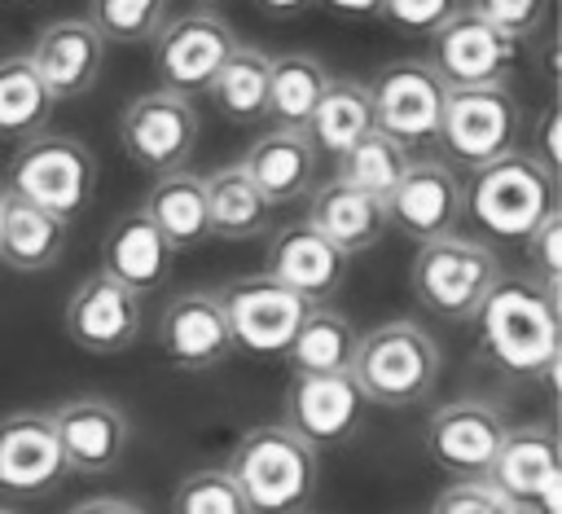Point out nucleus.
Instances as JSON below:
<instances>
[{
	"label": "nucleus",
	"mask_w": 562,
	"mask_h": 514,
	"mask_svg": "<svg viewBox=\"0 0 562 514\" xmlns=\"http://www.w3.org/2000/svg\"><path fill=\"white\" fill-rule=\"evenodd\" d=\"M483 356L514 378H549L562 356L558 294L536 281H496L474 312Z\"/></svg>",
	"instance_id": "f257e3e1"
},
{
	"label": "nucleus",
	"mask_w": 562,
	"mask_h": 514,
	"mask_svg": "<svg viewBox=\"0 0 562 514\" xmlns=\"http://www.w3.org/2000/svg\"><path fill=\"white\" fill-rule=\"evenodd\" d=\"M224 470L250 514H303L321 483V452L285 422H263L233 444Z\"/></svg>",
	"instance_id": "f03ea898"
},
{
	"label": "nucleus",
	"mask_w": 562,
	"mask_h": 514,
	"mask_svg": "<svg viewBox=\"0 0 562 514\" xmlns=\"http://www.w3.org/2000/svg\"><path fill=\"white\" fill-rule=\"evenodd\" d=\"M369 404L408 409L422 404L439 382V343L408 316L382 321L356 338V356L347 365Z\"/></svg>",
	"instance_id": "7ed1b4c3"
},
{
	"label": "nucleus",
	"mask_w": 562,
	"mask_h": 514,
	"mask_svg": "<svg viewBox=\"0 0 562 514\" xmlns=\"http://www.w3.org/2000/svg\"><path fill=\"white\" fill-rule=\"evenodd\" d=\"M465 211L483 233L522 242L558 211V176L527 149H509L487 167H474V180L465 185Z\"/></svg>",
	"instance_id": "20e7f679"
},
{
	"label": "nucleus",
	"mask_w": 562,
	"mask_h": 514,
	"mask_svg": "<svg viewBox=\"0 0 562 514\" xmlns=\"http://www.w3.org/2000/svg\"><path fill=\"white\" fill-rule=\"evenodd\" d=\"M501 277H505L501 255L487 242L465 233L417 242V255L408 268L417 303L439 321H474V312L483 308V299L496 290Z\"/></svg>",
	"instance_id": "39448f33"
},
{
	"label": "nucleus",
	"mask_w": 562,
	"mask_h": 514,
	"mask_svg": "<svg viewBox=\"0 0 562 514\" xmlns=\"http://www.w3.org/2000/svg\"><path fill=\"white\" fill-rule=\"evenodd\" d=\"M9 193L53 211L57 220H79L97 193V158L83 141L61 132L26 136L9 163Z\"/></svg>",
	"instance_id": "423d86ee"
},
{
	"label": "nucleus",
	"mask_w": 562,
	"mask_h": 514,
	"mask_svg": "<svg viewBox=\"0 0 562 514\" xmlns=\"http://www.w3.org/2000/svg\"><path fill=\"white\" fill-rule=\"evenodd\" d=\"M461 167H487L492 158L518 149L522 141V105L505 83L479 88H448L439 136H435Z\"/></svg>",
	"instance_id": "0eeeda50"
},
{
	"label": "nucleus",
	"mask_w": 562,
	"mask_h": 514,
	"mask_svg": "<svg viewBox=\"0 0 562 514\" xmlns=\"http://www.w3.org/2000/svg\"><path fill=\"white\" fill-rule=\"evenodd\" d=\"M149 44H154L158 88L198 97L211 88V79L220 75V66L241 40L215 9H184V13H171Z\"/></svg>",
	"instance_id": "6e6552de"
},
{
	"label": "nucleus",
	"mask_w": 562,
	"mask_h": 514,
	"mask_svg": "<svg viewBox=\"0 0 562 514\" xmlns=\"http://www.w3.org/2000/svg\"><path fill=\"white\" fill-rule=\"evenodd\" d=\"M198 105L193 97L167 92V88H149L140 97H132L119 114V145L132 158V167L162 176L189 163L193 145H198Z\"/></svg>",
	"instance_id": "1a4fd4ad"
},
{
	"label": "nucleus",
	"mask_w": 562,
	"mask_h": 514,
	"mask_svg": "<svg viewBox=\"0 0 562 514\" xmlns=\"http://www.w3.org/2000/svg\"><path fill=\"white\" fill-rule=\"evenodd\" d=\"M369 101H373V127L378 132L395 136L408 149H422L439 136L448 83L439 79V70L430 62L404 57V62H391L373 75Z\"/></svg>",
	"instance_id": "9d476101"
},
{
	"label": "nucleus",
	"mask_w": 562,
	"mask_h": 514,
	"mask_svg": "<svg viewBox=\"0 0 562 514\" xmlns=\"http://www.w3.org/2000/svg\"><path fill=\"white\" fill-rule=\"evenodd\" d=\"M479 479L501 501H531L540 514H562V452L553 426H509Z\"/></svg>",
	"instance_id": "9b49d317"
},
{
	"label": "nucleus",
	"mask_w": 562,
	"mask_h": 514,
	"mask_svg": "<svg viewBox=\"0 0 562 514\" xmlns=\"http://www.w3.org/2000/svg\"><path fill=\"white\" fill-rule=\"evenodd\" d=\"M233 347L250 351V356H285L294 329L303 325V316L312 312L307 299H299L294 290L277 286L272 277H237L228 286L215 290Z\"/></svg>",
	"instance_id": "f8f14e48"
},
{
	"label": "nucleus",
	"mask_w": 562,
	"mask_h": 514,
	"mask_svg": "<svg viewBox=\"0 0 562 514\" xmlns=\"http://www.w3.org/2000/svg\"><path fill=\"white\" fill-rule=\"evenodd\" d=\"M518 40L470 13L465 4L430 35V66L448 88H479V83H505L518 66Z\"/></svg>",
	"instance_id": "ddd939ff"
},
{
	"label": "nucleus",
	"mask_w": 562,
	"mask_h": 514,
	"mask_svg": "<svg viewBox=\"0 0 562 514\" xmlns=\"http://www.w3.org/2000/svg\"><path fill=\"white\" fill-rule=\"evenodd\" d=\"M145 303L136 290L114 281L110 272L83 277L66 299V334L75 347L92 356H119L140 338Z\"/></svg>",
	"instance_id": "4468645a"
},
{
	"label": "nucleus",
	"mask_w": 562,
	"mask_h": 514,
	"mask_svg": "<svg viewBox=\"0 0 562 514\" xmlns=\"http://www.w3.org/2000/svg\"><path fill=\"white\" fill-rule=\"evenodd\" d=\"M386 206V224L400 228L413 242H430L443 233H457L461 215H465V185L457 180V171L439 158H413L408 171L400 176V185L382 198Z\"/></svg>",
	"instance_id": "2eb2a0df"
},
{
	"label": "nucleus",
	"mask_w": 562,
	"mask_h": 514,
	"mask_svg": "<svg viewBox=\"0 0 562 514\" xmlns=\"http://www.w3.org/2000/svg\"><path fill=\"white\" fill-rule=\"evenodd\" d=\"M364 391L347 369L338 373H294L285 387V426L307 439L316 452L329 444H342L364 422Z\"/></svg>",
	"instance_id": "dca6fc26"
},
{
	"label": "nucleus",
	"mask_w": 562,
	"mask_h": 514,
	"mask_svg": "<svg viewBox=\"0 0 562 514\" xmlns=\"http://www.w3.org/2000/svg\"><path fill=\"white\" fill-rule=\"evenodd\" d=\"M66 457L48 413L0 417V501H40L66 479Z\"/></svg>",
	"instance_id": "f3484780"
},
{
	"label": "nucleus",
	"mask_w": 562,
	"mask_h": 514,
	"mask_svg": "<svg viewBox=\"0 0 562 514\" xmlns=\"http://www.w3.org/2000/svg\"><path fill=\"white\" fill-rule=\"evenodd\" d=\"M48 417H53V431H57V444H61L70 474H110L127 457L132 422L114 400L75 395L66 404H57Z\"/></svg>",
	"instance_id": "a211bd4d"
},
{
	"label": "nucleus",
	"mask_w": 562,
	"mask_h": 514,
	"mask_svg": "<svg viewBox=\"0 0 562 514\" xmlns=\"http://www.w3.org/2000/svg\"><path fill=\"white\" fill-rule=\"evenodd\" d=\"M509 422L487 400H448L426 422V457L452 479H479L501 448Z\"/></svg>",
	"instance_id": "6ab92c4d"
},
{
	"label": "nucleus",
	"mask_w": 562,
	"mask_h": 514,
	"mask_svg": "<svg viewBox=\"0 0 562 514\" xmlns=\"http://www.w3.org/2000/svg\"><path fill=\"white\" fill-rule=\"evenodd\" d=\"M154 338H158L162 356L176 369H189V373L220 369L233 356V334H228V321H224V308H220L215 290L171 294L167 308L158 312Z\"/></svg>",
	"instance_id": "aec40b11"
},
{
	"label": "nucleus",
	"mask_w": 562,
	"mask_h": 514,
	"mask_svg": "<svg viewBox=\"0 0 562 514\" xmlns=\"http://www.w3.org/2000/svg\"><path fill=\"white\" fill-rule=\"evenodd\" d=\"M351 255H342L325 233H316L307 220L281 224L268 233V255H263V277L277 286L294 290L307 303H325L329 294L342 290Z\"/></svg>",
	"instance_id": "412c9836"
},
{
	"label": "nucleus",
	"mask_w": 562,
	"mask_h": 514,
	"mask_svg": "<svg viewBox=\"0 0 562 514\" xmlns=\"http://www.w3.org/2000/svg\"><path fill=\"white\" fill-rule=\"evenodd\" d=\"M105 40L92 31L88 18H57L48 22L31 44V66L53 92V101H79L88 97L105 75Z\"/></svg>",
	"instance_id": "4be33fe9"
},
{
	"label": "nucleus",
	"mask_w": 562,
	"mask_h": 514,
	"mask_svg": "<svg viewBox=\"0 0 562 514\" xmlns=\"http://www.w3.org/2000/svg\"><path fill=\"white\" fill-rule=\"evenodd\" d=\"M171 264H176V250L167 246V237L149 224V215L140 206L114 215V224L101 237V272H110L140 299L167 286Z\"/></svg>",
	"instance_id": "5701e85b"
},
{
	"label": "nucleus",
	"mask_w": 562,
	"mask_h": 514,
	"mask_svg": "<svg viewBox=\"0 0 562 514\" xmlns=\"http://www.w3.org/2000/svg\"><path fill=\"white\" fill-rule=\"evenodd\" d=\"M70 224L53 211L0 189V264L9 272H48L61 264Z\"/></svg>",
	"instance_id": "b1692460"
},
{
	"label": "nucleus",
	"mask_w": 562,
	"mask_h": 514,
	"mask_svg": "<svg viewBox=\"0 0 562 514\" xmlns=\"http://www.w3.org/2000/svg\"><path fill=\"white\" fill-rule=\"evenodd\" d=\"M307 224L325 233L342 255H364L386 237V206L373 193H360L351 185L325 180L307 193Z\"/></svg>",
	"instance_id": "393cba45"
},
{
	"label": "nucleus",
	"mask_w": 562,
	"mask_h": 514,
	"mask_svg": "<svg viewBox=\"0 0 562 514\" xmlns=\"http://www.w3.org/2000/svg\"><path fill=\"white\" fill-rule=\"evenodd\" d=\"M316 158L321 154L312 149V141L303 132L272 127V132H263L246 149L241 167H246V176L255 180V189L272 206H285V202H299V198L312 193V185H316Z\"/></svg>",
	"instance_id": "a878e982"
},
{
	"label": "nucleus",
	"mask_w": 562,
	"mask_h": 514,
	"mask_svg": "<svg viewBox=\"0 0 562 514\" xmlns=\"http://www.w3.org/2000/svg\"><path fill=\"white\" fill-rule=\"evenodd\" d=\"M140 211L149 215V224L167 237L171 250H193L211 237V215H206V180L189 167L162 171L154 176Z\"/></svg>",
	"instance_id": "bb28decb"
},
{
	"label": "nucleus",
	"mask_w": 562,
	"mask_h": 514,
	"mask_svg": "<svg viewBox=\"0 0 562 514\" xmlns=\"http://www.w3.org/2000/svg\"><path fill=\"white\" fill-rule=\"evenodd\" d=\"M364 132H373V101H369V83L364 79H347V75H329L321 101L312 105L303 136L312 141L316 154L338 158L347 145H356Z\"/></svg>",
	"instance_id": "cd10ccee"
},
{
	"label": "nucleus",
	"mask_w": 562,
	"mask_h": 514,
	"mask_svg": "<svg viewBox=\"0 0 562 514\" xmlns=\"http://www.w3.org/2000/svg\"><path fill=\"white\" fill-rule=\"evenodd\" d=\"M206 180V215H211V237L224 242H246V237H263L272 228V202L255 189V180L246 176L241 163H228Z\"/></svg>",
	"instance_id": "c85d7f7f"
},
{
	"label": "nucleus",
	"mask_w": 562,
	"mask_h": 514,
	"mask_svg": "<svg viewBox=\"0 0 562 514\" xmlns=\"http://www.w3.org/2000/svg\"><path fill=\"white\" fill-rule=\"evenodd\" d=\"M356 338L360 334H356V325L342 312H334L325 303H312V312L294 329V338H290V347H285L281 360L294 373H338V369L351 365Z\"/></svg>",
	"instance_id": "c756f323"
},
{
	"label": "nucleus",
	"mask_w": 562,
	"mask_h": 514,
	"mask_svg": "<svg viewBox=\"0 0 562 514\" xmlns=\"http://www.w3.org/2000/svg\"><path fill=\"white\" fill-rule=\"evenodd\" d=\"M268 66L272 57L255 44H237L228 53V62L220 66V75L211 79V105L228 119V123H259L268 119Z\"/></svg>",
	"instance_id": "7c9ffc66"
},
{
	"label": "nucleus",
	"mask_w": 562,
	"mask_h": 514,
	"mask_svg": "<svg viewBox=\"0 0 562 514\" xmlns=\"http://www.w3.org/2000/svg\"><path fill=\"white\" fill-rule=\"evenodd\" d=\"M53 92L35 75L26 53L0 57V141H26L40 136L53 119Z\"/></svg>",
	"instance_id": "2f4dec72"
},
{
	"label": "nucleus",
	"mask_w": 562,
	"mask_h": 514,
	"mask_svg": "<svg viewBox=\"0 0 562 514\" xmlns=\"http://www.w3.org/2000/svg\"><path fill=\"white\" fill-rule=\"evenodd\" d=\"M329 83V70L321 57L312 53H281L272 57L268 66V119L277 127H290V132H303L312 105L321 101Z\"/></svg>",
	"instance_id": "473e14b6"
},
{
	"label": "nucleus",
	"mask_w": 562,
	"mask_h": 514,
	"mask_svg": "<svg viewBox=\"0 0 562 514\" xmlns=\"http://www.w3.org/2000/svg\"><path fill=\"white\" fill-rule=\"evenodd\" d=\"M417 154L408 149V145H400L395 136H386V132H364L356 145H347L334 163V180L338 185H351V189H360V193H373V198H386L395 185H400V176L408 171V163H413Z\"/></svg>",
	"instance_id": "72a5a7b5"
},
{
	"label": "nucleus",
	"mask_w": 562,
	"mask_h": 514,
	"mask_svg": "<svg viewBox=\"0 0 562 514\" xmlns=\"http://www.w3.org/2000/svg\"><path fill=\"white\" fill-rule=\"evenodd\" d=\"M171 18V0H88V22L105 44H149Z\"/></svg>",
	"instance_id": "f704fd0d"
},
{
	"label": "nucleus",
	"mask_w": 562,
	"mask_h": 514,
	"mask_svg": "<svg viewBox=\"0 0 562 514\" xmlns=\"http://www.w3.org/2000/svg\"><path fill=\"white\" fill-rule=\"evenodd\" d=\"M171 514H250V505L241 501V492L224 466H206V470H193L180 479V488L171 496Z\"/></svg>",
	"instance_id": "c9c22d12"
},
{
	"label": "nucleus",
	"mask_w": 562,
	"mask_h": 514,
	"mask_svg": "<svg viewBox=\"0 0 562 514\" xmlns=\"http://www.w3.org/2000/svg\"><path fill=\"white\" fill-rule=\"evenodd\" d=\"M549 4L553 0H470L465 9L479 13L483 22H492L496 31H505L509 40H536L549 22Z\"/></svg>",
	"instance_id": "e433bc0d"
},
{
	"label": "nucleus",
	"mask_w": 562,
	"mask_h": 514,
	"mask_svg": "<svg viewBox=\"0 0 562 514\" xmlns=\"http://www.w3.org/2000/svg\"><path fill=\"white\" fill-rule=\"evenodd\" d=\"M522 242H527V259H531V281L558 294V286H562V211L540 220Z\"/></svg>",
	"instance_id": "4c0bfd02"
},
{
	"label": "nucleus",
	"mask_w": 562,
	"mask_h": 514,
	"mask_svg": "<svg viewBox=\"0 0 562 514\" xmlns=\"http://www.w3.org/2000/svg\"><path fill=\"white\" fill-rule=\"evenodd\" d=\"M457 9L461 0H382L378 18H386V26L400 35H435Z\"/></svg>",
	"instance_id": "58836bf2"
},
{
	"label": "nucleus",
	"mask_w": 562,
	"mask_h": 514,
	"mask_svg": "<svg viewBox=\"0 0 562 514\" xmlns=\"http://www.w3.org/2000/svg\"><path fill=\"white\" fill-rule=\"evenodd\" d=\"M430 514H505V501L483 479H457L435 496Z\"/></svg>",
	"instance_id": "ea45409f"
},
{
	"label": "nucleus",
	"mask_w": 562,
	"mask_h": 514,
	"mask_svg": "<svg viewBox=\"0 0 562 514\" xmlns=\"http://www.w3.org/2000/svg\"><path fill=\"white\" fill-rule=\"evenodd\" d=\"M527 154L536 163H544L553 176H558V105H544L540 119H536V141L527 145Z\"/></svg>",
	"instance_id": "a19ab883"
},
{
	"label": "nucleus",
	"mask_w": 562,
	"mask_h": 514,
	"mask_svg": "<svg viewBox=\"0 0 562 514\" xmlns=\"http://www.w3.org/2000/svg\"><path fill=\"white\" fill-rule=\"evenodd\" d=\"M70 514H145V510L127 496H92V501H79Z\"/></svg>",
	"instance_id": "79ce46f5"
},
{
	"label": "nucleus",
	"mask_w": 562,
	"mask_h": 514,
	"mask_svg": "<svg viewBox=\"0 0 562 514\" xmlns=\"http://www.w3.org/2000/svg\"><path fill=\"white\" fill-rule=\"evenodd\" d=\"M263 18H277V22H290V18H299V13H307L316 0H250Z\"/></svg>",
	"instance_id": "37998d69"
},
{
	"label": "nucleus",
	"mask_w": 562,
	"mask_h": 514,
	"mask_svg": "<svg viewBox=\"0 0 562 514\" xmlns=\"http://www.w3.org/2000/svg\"><path fill=\"white\" fill-rule=\"evenodd\" d=\"M321 9H329L334 18H378L382 0H316Z\"/></svg>",
	"instance_id": "c03bdc74"
},
{
	"label": "nucleus",
	"mask_w": 562,
	"mask_h": 514,
	"mask_svg": "<svg viewBox=\"0 0 562 514\" xmlns=\"http://www.w3.org/2000/svg\"><path fill=\"white\" fill-rule=\"evenodd\" d=\"M0 514H13V510H9V505H0Z\"/></svg>",
	"instance_id": "a18cd8bd"
},
{
	"label": "nucleus",
	"mask_w": 562,
	"mask_h": 514,
	"mask_svg": "<svg viewBox=\"0 0 562 514\" xmlns=\"http://www.w3.org/2000/svg\"><path fill=\"white\" fill-rule=\"evenodd\" d=\"M202 4H224V0H202Z\"/></svg>",
	"instance_id": "49530a36"
},
{
	"label": "nucleus",
	"mask_w": 562,
	"mask_h": 514,
	"mask_svg": "<svg viewBox=\"0 0 562 514\" xmlns=\"http://www.w3.org/2000/svg\"><path fill=\"white\" fill-rule=\"evenodd\" d=\"M26 4H31V0H26Z\"/></svg>",
	"instance_id": "de8ad7c7"
}]
</instances>
